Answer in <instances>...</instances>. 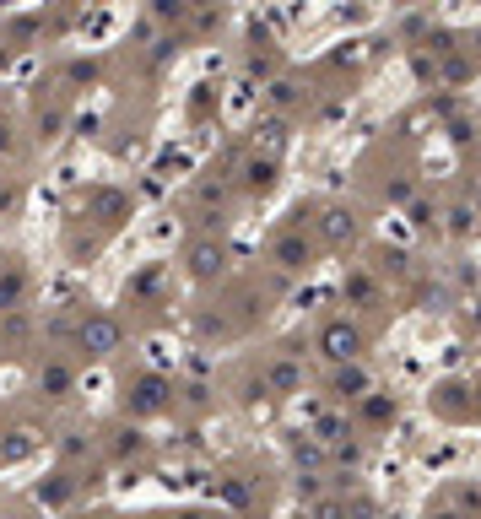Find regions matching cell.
<instances>
[{"label": "cell", "mask_w": 481, "mask_h": 519, "mask_svg": "<svg viewBox=\"0 0 481 519\" xmlns=\"http://www.w3.org/2000/svg\"><path fill=\"white\" fill-rule=\"evenodd\" d=\"M114 336H119V330L109 325V319H98V325H87V330H82V341H92V352H109Z\"/></svg>", "instance_id": "6da1fadb"}]
</instances>
